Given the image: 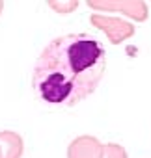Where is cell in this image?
<instances>
[{
    "instance_id": "obj_1",
    "label": "cell",
    "mask_w": 151,
    "mask_h": 158,
    "mask_svg": "<svg viewBox=\"0 0 151 158\" xmlns=\"http://www.w3.org/2000/svg\"><path fill=\"white\" fill-rule=\"evenodd\" d=\"M105 73L106 50L95 35L65 34L39 52L32 71V91L43 104L73 108L99 88Z\"/></svg>"
},
{
    "instance_id": "obj_2",
    "label": "cell",
    "mask_w": 151,
    "mask_h": 158,
    "mask_svg": "<svg viewBox=\"0 0 151 158\" xmlns=\"http://www.w3.org/2000/svg\"><path fill=\"white\" fill-rule=\"evenodd\" d=\"M92 24L95 28H99L101 32H105V35L110 39V43L118 45V43H123L125 39H129L132 34H134V26L125 23V21H119V19H112V17H103V15H97L93 13L92 15Z\"/></svg>"
},
{
    "instance_id": "obj_3",
    "label": "cell",
    "mask_w": 151,
    "mask_h": 158,
    "mask_svg": "<svg viewBox=\"0 0 151 158\" xmlns=\"http://www.w3.org/2000/svg\"><path fill=\"white\" fill-rule=\"evenodd\" d=\"M92 10H103V11H123L125 15H131L138 21L145 19L144 4L140 0H86Z\"/></svg>"
},
{
    "instance_id": "obj_4",
    "label": "cell",
    "mask_w": 151,
    "mask_h": 158,
    "mask_svg": "<svg viewBox=\"0 0 151 158\" xmlns=\"http://www.w3.org/2000/svg\"><path fill=\"white\" fill-rule=\"evenodd\" d=\"M103 143L93 136H79L67 147V158H101Z\"/></svg>"
},
{
    "instance_id": "obj_5",
    "label": "cell",
    "mask_w": 151,
    "mask_h": 158,
    "mask_svg": "<svg viewBox=\"0 0 151 158\" xmlns=\"http://www.w3.org/2000/svg\"><path fill=\"white\" fill-rule=\"evenodd\" d=\"M0 154L2 158H23L24 141L13 130H0Z\"/></svg>"
},
{
    "instance_id": "obj_6",
    "label": "cell",
    "mask_w": 151,
    "mask_h": 158,
    "mask_svg": "<svg viewBox=\"0 0 151 158\" xmlns=\"http://www.w3.org/2000/svg\"><path fill=\"white\" fill-rule=\"evenodd\" d=\"M47 4L54 13L60 15H67L79 10V0H47Z\"/></svg>"
},
{
    "instance_id": "obj_7",
    "label": "cell",
    "mask_w": 151,
    "mask_h": 158,
    "mask_svg": "<svg viewBox=\"0 0 151 158\" xmlns=\"http://www.w3.org/2000/svg\"><path fill=\"white\" fill-rule=\"evenodd\" d=\"M101 158H129V156H127L125 147H121L119 143H105Z\"/></svg>"
},
{
    "instance_id": "obj_8",
    "label": "cell",
    "mask_w": 151,
    "mask_h": 158,
    "mask_svg": "<svg viewBox=\"0 0 151 158\" xmlns=\"http://www.w3.org/2000/svg\"><path fill=\"white\" fill-rule=\"evenodd\" d=\"M2 11H4V0H0V15H2Z\"/></svg>"
},
{
    "instance_id": "obj_9",
    "label": "cell",
    "mask_w": 151,
    "mask_h": 158,
    "mask_svg": "<svg viewBox=\"0 0 151 158\" xmlns=\"http://www.w3.org/2000/svg\"><path fill=\"white\" fill-rule=\"evenodd\" d=\"M0 158H2V154H0Z\"/></svg>"
}]
</instances>
